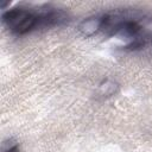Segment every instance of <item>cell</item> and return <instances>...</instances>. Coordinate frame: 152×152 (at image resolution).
<instances>
[{
    "mask_svg": "<svg viewBox=\"0 0 152 152\" xmlns=\"http://www.w3.org/2000/svg\"><path fill=\"white\" fill-rule=\"evenodd\" d=\"M1 19L7 28L15 34H25L39 27L38 13H33L26 8H11L2 13Z\"/></svg>",
    "mask_w": 152,
    "mask_h": 152,
    "instance_id": "cell-1",
    "label": "cell"
},
{
    "mask_svg": "<svg viewBox=\"0 0 152 152\" xmlns=\"http://www.w3.org/2000/svg\"><path fill=\"white\" fill-rule=\"evenodd\" d=\"M103 20H104L103 15L102 17H99V15L88 17L78 24L77 30L83 37H91L103 28Z\"/></svg>",
    "mask_w": 152,
    "mask_h": 152,
    "instance_id": "cell-2",
    "label": "cell"
},
{
    "mask_svg": "<svg viewBox=\"0 0 152 152\" xmlns=\"http://www.w3.org/2000/svg\"><path fill=\"white\" fill-rule=\"evenodd\" d=\"M119 89H120V84L116 81L110 80V78H106L99 83L97 94L101 97H110V96L116 95Z\"/></svg>",
    "mask_w": 152,
    "mask_h": 152,
    "instance_id": "cell-3",
    "label": "cell"
},
{
    "mask_svg": "<svg viewBox=\"0 0 152 152\" xmlns=\"http://www.w3.org/2000/svg\"><path fill=\"white\" fill-rule=\"evenodd\" d=\"M1 152H20L19 144L13 139H8L2 142Z\"/></svg>",
    "mask_w": 152,
    "mask_h": 152,
    "instance_id": "cell-4",
    "label": "cell"
}]
</instances>
